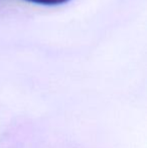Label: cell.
Instances as JSON below:
<instances>
[{"mask_svg": "<svg viewBox=\"0 0 147 148\" xmlns=\"http://www.w3.org/2000/svg\"><path fill=\"white\" fill-rule=\"evenodd\" d=\"M22 1H27L34 4H38V5H46V6H57L62 5L70 0H22Z\"/></svg>", "mask_w": 147, "mask_h": 148, "instance_id": "6da1fadb", "label": "cell"}]
</instances>
